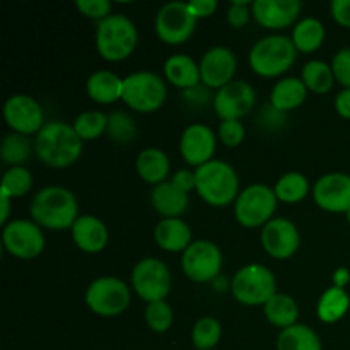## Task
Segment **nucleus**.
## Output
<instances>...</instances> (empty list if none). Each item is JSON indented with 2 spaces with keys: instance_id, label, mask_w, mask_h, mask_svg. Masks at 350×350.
Here are the masks:
<instances>
[{
  "instance_id": "1",
  "label": "nucleus",
  "mask_w": 350,
  "mask_h": 350,
  "mask_svg": "<svg viewBox=\"0 0 350 350\" xmlns=\"http://www.w3.org/2000/svg\"><path fill=\"white\" fill-rule=\"evenodd\" d=\"M82 144L74 126L64 122H50L36 135L34 152L44 166L64 170L81 157Z\"/></svg>"
},
{
  "instance_id": "2",
  "label": "nucleus",
  "mask_w": 350,
  "mask_h": 350,
  "mask_svg": "<svg viewBox=\"0 0 350 350\" xmlns=\"http://www.w3.org/2000/svg\"><path fill=\"white\" fill-rule=\"evenodd\" d=\"M31 219L40 228L51 231L72 229L79 219V204L75 195L64 187L41 188L31 200Z\"/></svg>"
},
{
  "instance_id": "3",
  "label": "nucleus",
  "mask_w": 350,
  "mask_h": 350,
  "mask_svg": "<svg viewBox=\"0 0 350 350\" xmlns=\"http://www.w3.org/2000/svg\"><path fill=\"white\" fill-rule=\"evenodd\" d=\"M195 190L212 207H228L239 195V178L231 164L212 159L195 170Z\"/></svg>"
},
{
  "instance_id": "4",
  "label": "nucleus",
  "mask_w": 350,
  "mask_h": 350,
  "mask_svg": "<svg viewBox=\"0 0 350 350\" xmlns=\"http://www.w3.org/2000/svg\"><path fill=\"white\" fill-rule=\"evenodd\" d=\"M139 43L135 24L123 14H111L98 23L96 50L105 60L122 62L133 53Z\"/></svg>"
},
{
  "instance_id": "5",
  "label": "nucleus",
  "mask_w": 350,
  "mask_h": 350,
  "mask_svg": "<svg viewBox=\"0 0 350 350\" xmlns=\"http://www.w3.org/2000/svg\"><path fill=\"white\" fill-rule=\"evenodd\" d=\"M297 50L293 38L270 34L256 41L250 50V67L260 77H279L296 62Z\"/></svg>"
},
{
  "instance_id": "6",
  "label": "nucleus",
  "mask_w": 350,
  "mask_h": 350,
  "mask_svg": "<svg viewBox=\"0 0 350 350\" xmlns=\"http://www.w3.org/2000/svg\"><path fill=\"white\" fill-rule=\"evenodd\" d=\"M231 293L239 304L265 306L267 301L277 294L275 275L265 265H246L232 277Z\"/></svg>"
},
{
  "instance_id": "7",
  "label": "nucleus",
  "mask_w": 350,
  "mask_h": 350,
  "mask_svg": "<svg viewBox=\"0 0 350 350\" xmlns=\"http://www.w3.org/2000/svg\"><path fill=\"white\" fill-rule=\"evenodd\" d=\"M167 96L166 84L154 72H135L123 79L122 101L139 113L157 111Z\"/></svg>"
},
{
  "instance_id": "8",
  "label": "nucleus",
  "mask_w": 350,
  "mask_h": 350,
  "mask_svg": "<svg viewBox=\"0 0 350 350\" xmlns=\"http://www.w3.org/2000/svg\"><path fill=\"white\" fill-rule=\"evenodd\" d=\"M277 197L273 188L267 185H250L239 191L234 202V215L241 226L248 229L260 228L272 221L277 211Z\"/></svg>"
},
{
  "instance_id": "9",
  "label": "nucleus",
  "mask_w": 350,
  "mask_h": 350,
  "mask_svg": "<svg viewBox=\"0 0 350 350\" xmlns=\"http://www.w3.org/2000/svg\"><path fill=\"white\" fill-rule=\"evenodd\" d=\"M132 294L129 286L116 277H99L85 291V304L94 314L113 318L130 306Z\"/></svg>"
},
{
  "instance_id": "10",
  "label": "nucleus",
  "mask_w": 350,
  "mask_h": 350,
  "mask_svg": "<svg viewBox=\"0 0 350 350\" xmlns=\"http://www.w3.org/2000/svg\"><path fill=\"white\" fill-rule=\"evenodd\" d=\"M171 284L170 269L159 258H144L133 267L132 287L147 304L166 299L171 293Z\"/></svg>"
},
{
  "instance_id": "11",
  "label": "nucleus",
  "mask_w": 350,
  "mask_h": 350,
  "mask_svg": "<svg viewBox=\"0 0 350 350\" xmlns=\"http://www.w3.org/2000/svg\"><path fill=\"white\" fill-rule=\"evenodd\" d=\"M181 269L185 275L198 284L211 282L221 275L222 253L215 243L207 239L193 241L181 258Z\"/></svg>"
},
{
  "instance_id": "12",
  "label": "nucleus",
  "mask_w": 350,
  "mask_h": 350,
  "mask_svg": "<svg viewBox=\"0 0 350 350\" xmlns=\"http://www.w3.org/2000/svg\"><path fill=\"white\" fill-rule=\"evenodd\" d=\"M3 250L19 260H33L44 250V234L34 221L14 219L3 226Z\"/></svg>"
},
{
  "instance_id": "13",
  "label": "nucleus",
  "mask_w": 350,
  "mask_h": 350,
  "mask_svg": "<svg viewBox=\"0 0 350 350\" xmlns=\"http://www.w3.org/2000/svg\"><path fill=\"white\" fill-rule=\"evenodd\" d=\"M197 21L188 2L164 3L156 16V33L166 44H183L195 33Z\"/></svg>"
},
{
  "instance_id": "14",
  "label": "nucleus",
  "mask_w": 350,
  "mask_h": 350,
  "mask_svg": "<svg viewBox=\"0 0 350 350\" xmlns=\"http://www.w3.org/2000/svg\"><path fill=\"white\" fill-rule=\"evenodd\" d=\"M3 118L10 130L23 135L40 133L44 123V113L40 103L27 94H14L3 105Z\"/></svg>"
},
{
  "instance_id": "15",
  "label": "nucleus",
  "mask_w": 350,
  "mask_h": 350,
  "mask_svg": "<svg viewBox=\"0 0 350 350\" xmlns=\"http://www.w3.org/2000/svg\"><path fill=\"white\" fill-rule=\"evenodd\" d=\"M256 94L252 84L245 81H232L228 85L215 92L212 105H214L215 115L226 122V120H241L255 108Z\"/></svg>"
},
{
  "instance_id": "16",
  "label": "nucleus",
  "mask_w": 350,
  "mask_h": 350,
  "mask_svg": "<svg viewBox=\"0 0 350 350\" xmlns=\"http://www.w3.org/2000/svg\"><path fill=\"white\" fill-rule=\"evenodd\" d=\"M262 246L272 258L287 260L299 250L301 236L296 224L286 217L272 219L262 229Z\"/></svg>"
},
{
  "instance_id": "17",
  "label": "nucleus",
  "mask_w": 350,
  "mask_h": 350,
  "mask_svg": "<svg viewBox=\"0 0 350 350\" xmlns=\"http://www.w3.org/2000/svg\"><path fill=\"white\" fill-rule=\"evenodd\" d=\"M317 205L332 214H347L350 211V174L328 173L318 178L313 187Z\"/></svg>"
},
{
  "instance_id": "18",
  "label": "nucleus",
  "mask_w": 350,
  "mask_h": 350,
  "mask_svg": "<svg viewBox=\"0 0 350 350\" xmlns=\"http://www.w3.org/2000/svg\"><path fill=\"white\" fill-rule=\"evenodd\" d=\"M200 77L207 88L221 89L232 82L238 68V60L232 50L226 46H214L204 53L200 60Z\"/></svg>"
},
{
  "instance_id": "19",
  "label": "nucleus",
  "mask_w": 350,
  "mask_h": 350,
  "mask_svg": "<svg viewBox=\"0 0 350 350\" xmlns=\"http://www.w3.org/2000/svg\"><path fill=\"white\" fill-rule=\"evenodd\" d=\"M217 137L208 126L195 123L185 129L180 139V152L183 159L195 170L212 161Z\"/></svg>"
},
{
  "instance_id": "20",
  "label": "nucleus",
  "mask_w": 350,
  "mask_h": 350,
  "mask_svg": "<svg viewBox=\"0 0 350 350\" xmlns=\"http://www.w3.org/2000/svg\"><path fill=\"white\" fill-rule=\"evenodd\" d=\"M303 10L299 0H255L252 2V16L267 29H286L294 24Z\"/></svg>"
},
{
  "instance_id": "21",
  "label": "nucleus",
  "mask_w": 350,
  "mask_h": 350,
  "mask_svg": "<svg viewBox=\"0 0 350 350\" xmlns=\"http://www.w3.org/2000/svg\"><path fill=\"white\" fill-rule=\"evenodd\" d=\"M70 231L75 246L85 253H99L108 245V228L96 215H79Z\"/></svg>"
},
{
  "instance_id": "22",
  "label": "nucleus",
  "mask_w": 350,
  "mask_h": 350,
  "mask_svg": "<svg viewBox=\"0 0 350 350\" xmlns=\"http://www.w3.org/2000/svg\"><path fill=\"white\" fill-rule=\"evenodd\" d=\"M150 205L161 217L180 219L187 212L190 198L173 181H164L150 191Z\"/></svg>"
},
{
  "instance_id": "23",
  "label": "nucleus",
  "mask_w": 350,
  "mask_h": 350,
  "mask_svg": "<svg viewBox=\"0 0 350 350\" xmlns=\"http://www.w3.org/2000/svg\"><path fill=\"white\" fill-rule=\"evenodd\" d=\"M154 239L159 248L170 253H185L193 243L190 226L181 219H163L157 222L154 229Z\"/></svg>"
},
{
  "instance_id": "24",
  "label": "nucleus",
  "mask_w": 350,
  "mask_h": 350,
  "mask_svg": "<svg viewBox=\"0 0 350 350\" xmlns=\"http://www.w3.org/2000/svg\"><path fill=\"white\" fill-rule=\"evenodd\" d=\"M164 77L167 82L183 91L197 88L202 82L200 65L188 55H173L164 62Z\"/></svg>"
},
{
  "instance_id": "25",
  "label": "nucleus",
  "mask_w": 350,
  "mask_h": 350,
  "mask_svg": "<svg viewBox=\"0 0 350 350\" xmlns=\"http://www.w3.org/2000/svg\"><path fill=\"white\" fill-rule=\"evenodd\" d=\"M135 167L139 176L146 183L157 187V185L164 183L170 174V157L166 156L164 150L157 149V147H149L137 156Z\"/></svg>"
},
{
  "instance_id": "26",
  "label": "nucleus",
  "mask_w": 350,
  "mask_h": 350,
  "mask_svg": "<svg viewBox=\"0 0 350 350\" xmlns=\"http://www.w3.org/2000/svg\"><path fill=\"white\" fill-rule=\"evenodd\" d=\"M85 89L92 101L99 103V105H111V103L122 99L123 79H120L115 72L98 70L88 79Z\"/></svg>"
},
{
  "instance_id": "27",
  "label": "nucleus",
  "mask_w": 350,
  "mask_h": 350,
  "mask_svg": "<svg viewBox=\"0 0 350 350\" xmlns=\"http://www.w3.org/2000/svg\"><path fill=\"white\" fill-rule=\"evenodd\" d=\"M308 89L304 82L297 77H286L280 79L275 85H273L272 92H270V105L279 111L287 113L293 109L299 108L304 101H306Z\"/></svg>"
},
{
  "instance_id": "28",
  "label": "nucleus",
  "mask_w": 350,
  "mask_h": 350,
  "mask_svg": "<svg viewBox=\"0 0 350 350\" xmlns=\"http://www.w3.org/2000/svg\"><path fill=\"white\" fill-rule=\"evenodd\" d=\"M263 311H265V317L269 320V323L273 325V327L286 330V328L297 325L299 306L287 294L277 293L275 296L270 297L265 306H263Z\"/></svg>"
},
{
  "instance_id": "29",
  "label": "nucleus",
  "mask_w": 350,
  "mask_h": 350,
  "mask_svg": "<svg viewBox=\"0 0 350 350\" xmlns=\"http://www.w3.org/2000/svg\"><path fill=\"white\" fill-rule=\"evenodd\" d=\"M350 308V297L342 287H330L320 297L317 306L318 318L323 323H337L347 314Z\"/></svg>"
},
{
  "instance_id": "30",
  "label": "nucleus",
  "mask_w": 350,
  "mask_h": 350,
  "mask_svg": "<svg viewBox=\"0 0 350 350\" xmlns=\"http://www.w3.org/2000/svg\"><path fill=\"white\" fill-rule=\"evenodd\" d=\"M277 350H323L320 337L308 325H294L277 337Z\"/></svg>"
},
{
  "instance_id": "31",
  "label": "nucleus",
  "mask_w": 350,
  "mask_h": 350,
  "mask_svg": "<svg viewBox=\"0 0 350 350\" xmlns=\"http://www.w3.org/2000/svg\"><path fill=\"white\" fill-rule=\"evenodd\" d=\"M325 34V26L320 21L314 17H304L294 26L293 43L297 51L313 53L323 44Z\"/></svg>"
},
{
  "instance_id": "32",
  "label": "nucleus",
  "mask_w": 350,
  "mask_h": 350,
  "mask_svg": "<svg viewBox=\"0 0 350 350\" xmlns=\"http://www.w3.org/2000/svg\"><path fill=\"white\" fill-rule=\"evenodd\" d=\"M301 81L304 82L308 91L314 94H327L335 84V75L332 65L321 60H311L301 70Z\"/></svg>"
},
{
  "instance_id": "33",
  "label": "nucleus",
  "mask_w": 350,
  "mask_h": 350,
  "mask_svg": "<svg viewBox=\"0 0 350 350\" xmlns=\"http://www.w3.org/2000/svg\"><path fill=\"white\" fill-rule=\"evenodd\" d=\"M273 191H275V197L279 202L297 204L310 193V181L304 174L291 171V173L282 174L279 178V181L273 187Z\"/></svg>"
},
{
  "instance_id": "34",
  "label": "nucleus",
  "mask_w": 350,
  "mask_h": 350,
  "mask_svg": "<svg viewBox=\"0 0 350 350\" xmlns=\"http://www.w3.org/2000/svg\"><path fill=\"white\" fill-rule=\"evenodd\" d=\"M31 150H33V144H31L29 137L23 135V133H9L5 135V139L2 140V146H0V157L5 164H9L10 167L23 166L31 156Z\"/></svg>"
},
{
  "instance_id": "35",
  "label": "nucleus",
  "mask_w": 350,
  "mask_h": 350,
  "mask_svg": "<svg viewBox=\"0 0 350 350\" xmlns=\"http://www.w3.org/2000/svg\"><path fill=\"white\" fill-rule=\"evenodd\" d=\"M221 323L212 317L200 318L191 330V344L197 350H214L215 345L221 342Z\"/></svg>"
},
{
  "instance_id": "36",
  "label": "nucleus",
  "mask_w": 350,
  "mask_h": 350,
  "mask_svg": "<svg viewBox=\"0 0 350 350\" xmlns=\"http://www.w3.org/2000/svg\"><path fill=\"white\" fill-rule=\"evenodd\" d=\"M74 130L84 140H96L108 130V115L101 111H85L75 118Z\"/></svg>"
},
{
  "instance_id": "37",
  "label": "nucleus",
  "mask_w": 350,
  "mask_h": 350,
  "mask_svg": "<svg viewBox=\"0 0 350 350\" xmlns=\"http://www.w3.org/2000/svg\"><path fill=\"white\" fill-rule=\"evenodd\" d=\"M31 187H33V176L26 167H9L2 178L0 195H5L9 198H21L31 190Z\"/></svg>"
},
{
  "instance_id": "38",
  "label": "nucleus",
  "mask_w": 350,
  "mask_h": 350,
  "mask_svg": "<svg viewBox=\"0 0 350 350\" xmlns=\"http://www.w3.org/2000/svg\"><path fill=\"white\" fill-rule=\"evenodd\" d=\"M109 139L118 144H130L137 137V125L132 116L125 111H115L108 116Z\"/></svg>"
},
{
  "instance_id": "39",
  "label": "nucleus",
  "mask_w": 350,
  "mask_h": 350,
  "mask_svg": "<svg viewBox=\"0 0 350 350\" xmlns=\"http://www.w3.org/2000/svg\"><path fill=\"white\" fill-rule=\"evenodd\" d=\"M173 310L166 301H156L147 304L146 308V323L156 334H164L173 325Z\"/></svg>"
},
{
  "instance_id": "40",
  "label": "nucleus",
  "mask_w": 350,
  "mask_h": 350,
  "mask_svg": "<svg viewBox=\"0 0 350 350\" xmlns=\"http://www.w3.org/2000/svg\"><path fill=\"white\" fill-rule=\"evenodd\" d=\"M217 137L224 146L238 147L245 140L246 129L241 123V120H226V122H221V125H219Z\"/></svg>"
},
{
  "instance_id": "41",
  "label": "nucleus",
  "mask_w": 350,
  "mask_h": 350,
  "mask_svg": "<svg viewBox=\"0 0 350 350\" xmlns=\"http://www.w3.org/2000/svg\"><path fill=\"white\" fill-rule=\"evenodd\" d=\"M75 7L82 16L101 23L103 19L111 16V2L109 0H77Z\"/></svg>"
},
{
  "instance_id": "42",
  "label": "nucleus",
  "mask_w": 350,
  "mask_h": 350,
  "mask_svg": "<svg viewBox=\"0 0 350 350\" xmlns=\"http://www.w3.org/2000/svg\"><path fill=\"white\" fill-rule=\"evenodd\" d=\"M335 81L340 82L345 89H350V48H342L332 60Z\"/></svg>"
},
{
  "instance_id": "43",
  "label": "nucleus",
  "mask_w": 350,
  "mask_h": 350,
  "mask_svg": "<svg viewBox=\"0 0 350 350\" xmlns=\"http://www.w3.org/2000/svg\"><path fill=\"white\" fill-rule=\"evenodd\" d=\"M252 17V3L243 2V0H236V2H231L228 9V24L234 29H239V27L246 26Z\"/></svg>"
},
{
  "instance_id": "44",
  "label": "nucleus",
  "mask_w": 350,
  "mask_h": 350,
  "mask_svg": "<svg viewBox=\"0 0 350 350\" xmlns=\"http://www.w3.org/2000/svg\"><path fill=\"white\" fill-rule=\"evenodd\" d=\"M330 12L335 23L350 29V0H334L330 3Z\"/></svg>"
},
{
  "instance_id": "45",
  "label": "nucleus",
  "mask_w": 350,
  "mask_h": 350,
  "mask_svg": "<svg viewBox=\"0 0 350 350\" xmlns=\"http://www.w3.org/2000/svg\"><path fill=\"white\" fill-rule=\"evenodd\" d=\"M188 7H190L191 14L200 19V17H211L217 10L219 3L215 0H191L188 2Z\"/></svg>"
},
{
  "instance_id": "46",
  "label": "nucleus",
  "mask_w": 350,
  "mask_h": 350,
  "mask_svg": "<svg viewBox=\"0 0 350 350\" xmlns=\"http://www.w3.org/2000/svg\"><path fill=\"white\" fill-rule=\"evenodd\" d=\"M171 181H173L180 190H183L185 193H188V191L195 190V171L191 173V171L188 170H180L178 173H174V176L171 178Z\"/></svg>"
},
{
  "instance_id": "47",
  "label": "nucleus",
  "mask_w": 350,
  "mask_h": 350,
  "mask_svg": "<svg viewBox=\"0 0 350 350\" xmlns=\"http://www.w3.org/2000/svg\"><path fill=\"white\" fill-rule=\"evenodd\" d=\"M335 109L342 118L350 120V89H342L335 98Z\"/></svg>"
},
{
  "instance_id": "48",
  "label": "nucleus",
  "mask_w": 350,
  "mask_h": 350,
  "mask_svg": "<svg viewBox=\"0 0 350 350\" xmlns=\"http://www.w3.org/2000/svg\"><path fill=\"white\" fill-rule=\"evenodd\" d=\"M10 200H12V198L5 197V195H0V207H2V219H0V224L2 226H7V221H9Z\"/></svg>"
},
{
  "instance_id": "49",
  "label": "nucleus",
  "mask_w": 350,
  "mask_h": 350,
  "mask_svg": "<svg viewBox=\"0 0 350 350\" xmlns=\"http://www.w3.org/2000/svg\"><path fill=\"white\" fill-rule=\"evenodd\" d=\"M349 280H350V275H349V272L345 269L337 270V273H335V275H334L335 287H342V289H344L345 284H347Z\"/></svg>"
},
{
  "instance_id": "50",
  "label": "nucleus",
  "mask_w": 350,
  "mask_h": 350,
  "mask_svg": "<svg viewBox=\"0 0 350 350\" xmlns=\"http://www.w3.org/2000/svg\"><path fill=\"white\" fill-rule=\"evenodd\" d=\"M345 215H347V221L350 222V211H349V212H347V214H345Z\"/></svg>"
}]
</instances>
